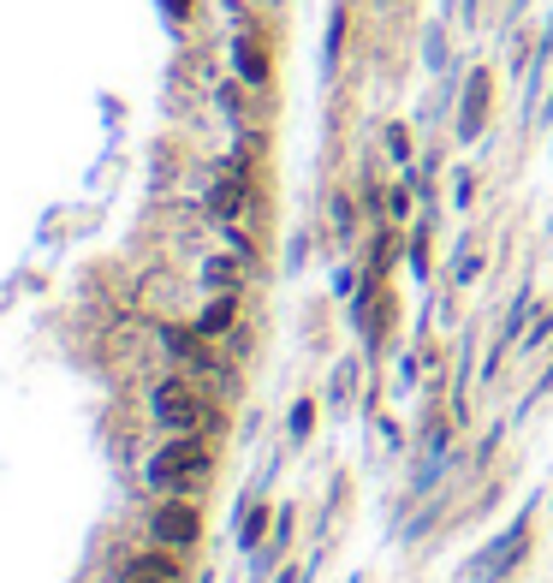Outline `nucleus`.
<instances>
[{"instance_id": "1", "label": "nucleus", "mask_w": 553, "mask_h": 583, "mask_svg": "<svg viewBox=\"0 0 553 583\" xmlns=\"http://www.w3.org/2000/svg\"><path fill=\"white\" fill-rule=\"evenodd\" d=\"M143 483L155 494H202L214 483V447L209 435H167L143 464Z\"/></svg>"}, {"instance_id": "2", "label": "nucleus", "mask_w": 553, "mask_h": 583, "mask_svg": "<svg viewBox=\"0 0 553 583\" xmlns=\"http://www.w3.org/2000/svg\"><path fill=\"white\" fill-rule=\"evenodd\" d=\"M150 417L162 435H209L221 411H214V399L191 382V370L185 375H162V382L150 387Z\"/></svg>"}, {"instance_id": "3", "label": "nucleus", "mask_w": 553, "mask_h": 583, "mask_svg": "<svg viewBox=\"0 0 553 583\" xmlns=\"http://www.w3.org/2000/svg\"><path fill=\"white\" fill-rule=\"evenodd\" d=\"M143 530H150V542L191 553V548L202 542V506H197V494H155Z\"/></svg>"}, {"instance_id": "4", "label": "nucleus", "mask_w": 553, "mask_h": 583, "mask_svg": "<svg viewBox=\"0 0 553 583\" xmlns=\"http://www.w3.org/2000/svg\"><path fill=\"white\" fill-rule=\"evenodd\" d=\"M530 513H542V501H530L483 553H476V578H483V583H506L523 565V553H530Z\"/></svg>"}, {"instance_id": "5", "label": "nucleus", "mask_w": 553, "mask_h": 583, "mask_svg": "<svg viewBox=\"0 0 553 583\" xmlns=\"http://www.w3.org/2000/svg\"><path fill=\"white\" fill-rule=\"evenodd\" d=\"M120 578H150V583H185V578H191V565H185V553H179V548H162V542H150V548H137V553H125Z\"/></svg>"}, {"instance_id": "6", "label": "nucleus", "mask_w": 553, "mask_h": 583, "mask_svg": "<svg viewBox=\"0 0 553 583\" xmlns=\"http://www.w3.org/2000/svg\"><path fill=\"white\" fill-rule=\"evenodd\" d=\"M488 96H494V78L488 72H471L464 78V101H458V143H476L488 125Z\"/></svg>"}, {"instance_id": "7", "label": "nucleus", "mask_w": 553, "mask_h": 583, "mask_svg": "<svg viewBox=\"0 0 553 583\" xmlns=\"http://www.w3.org/2000/svg\"><path fill=\"white\" fill-rule=\"evenodd\" d=\"M244 202H251V179H244V162H232L221 179L209 185V215L214 221H239Z\"/></svg>"}, {"instance_id": "8", "label": "nucleus", "mask_w": 553, "mask_h": 583, "mask_svg": "<svg viewBox=\"0 0 553 583\" xmlns=\"http://www.w3.org/2000/svg\"><path fill=\"white\" fill-rule=\"evenodd\" d=\"M191 328L202 340H226V333L239 328V292H209V304L191 316Z\"/></svg>"}, {"instance_id": "9", "label": "nucleus", "mask_w": 553, "mask_h": 583, "mask_svg": "<svg viewBox=\"0 0 553 583\" xmlns=\"http://www.w3.org/2000/svg\"><path fill=\"white\" fill-rule=\"evenodd\" d=\"M232 66H239V78L251 84V90H262L268 84V48L244 31V36H232Z\"/></svg>"}, {"instance_id": "10", "label": "nucleus", "mask_w": 553, "mask_h": 583, "mask_svg": "<svg viewBox=\"0 0 553 583\" xmlns=\"http://www.w3.org/2000/svg\"><path fill=\"white\" fill-rule=\"evenodd\" d=\"M244 262H251V256H239V251H232V256H209V262H202V286H209V292H239L244 286Z\"/></svg>"}, {"instance_id": "11", "label": "nucleus", "mask_w": 553, "mask_h": 583, "mask_svg": "<svg viewBox=\"0 0 553 583\" xmlns=\"http://www.w3.org/2000/svg\"><path fill=\"white\" fill-rule=\"evenodd\" d=\"M262 536H268V506H262L256 494H251V501H244V518H239V548H244V553H256V548H262Z\"/></svg>"}, {"instance_id": "12", "label": "nucleus", "mask_w": 553, "mask_h": 583, "mask_svg": "<svg viewBox=\"0 0 553 583\" xmlns=\"http://www.w3.org/2000/svg\"><path fill=\"white\" fill-rule=\"evenodd\" d=\"M548 340H553V304H535L530 328H523V352H542Z\"/></svg>"}, {"instance_id": "13", "label": "nucleus", "mask_w": 553, "mask_h": 583, "mask_svg": "<svg viewBox=\"0 0 553 583\" xmlns=\"http://www.w3.org/2000/svg\"><path fill=\"white\" fill-rule=\"evenodd\" d=\"M357 382H363V363H340V370H333V405H352Z\"/></svg>"}, {"instance_id": "14", "label": "nucleus", "mask_w": 553, "mask_h": 583, "mask_svg": "<svg viewBox=\"0 0 553 583\" xmlns=\"http://www.w3.org/2000/svg\"><path fill=\"white\" fill-rule=\"evenodd\" d=\"M340 48H345V7H333V19H328V54H322L328 72L340 66Z\"/></svg>"}, {"instance_id": "15", "label": "nucleus", "mask_w": 553, "mask_h": 583, "mask_svg": "<svg viewBox=\"0 0 553 583\" xmlns=\"http://www.w3.org/2000/svg\"><path fill=\"white\" fill-rule=\"evenodd\" d=\"M411 191H417L411 179H405V185H392V191H387V215H392V227H405V221H411Z\"/></svg>"}, {"instance_id": "16", "label": "nucleus", "mask_w": 553, "mask_h": 583, "mask_svg": "<svg viewBox=\"0 0 553 583\" xmlns=\"http://www.w3.org/2000/svg\"><path fill=\"white\" fill-rule=\"evenodd\" d=\"M286 429H292V441H310V435H316V399H298Z\"/></svg>"}, {"instance_id": "17", "label": "nucleus", "mask_w": 553, "mask_h": 583, "mask_svg": "<svg viewBox=\"0 0 553 583\" xmlns=\"http://www.w3.org/2000/svg\"><path fill=\"white\" fill-rule=\"evenodd\" d=\"M387 155L399 167H411V131H405V125H387Z\"/></svg>"}, {"instance_id": "18", "label": "nucleus", "mask_w": 553, "mask_h": 583, "mask_svg": "<svg viewBox=\"0 0 553 583\" xmlns=\"http://www.w3.org/2000/svg\"><path fill=\"white\" fill-rule=\"evenodd\" d=\"M411 274L429 280V232H411Z\"/></svg>"}, {"instance_id": "19", "label": "nucleus", "mask_w": 553, "mask_h": 583, "mask_svg": "<svg viewBox=\"0 0 553 583\" xmlns=\"http://www.w3.org/2000/svg\"><path fill=\"white\" fill-rule=\"evenodd\" d=\"M333 227H340V232H357V209H352V197H333Z\"/></svg>"}, {"instance_id": "20", "label": "nucleus", "mask_w": 553, "mask_h": 583, "mask_svg": "<svg viewBox=\"0 0 553 583\" xmlns=\"http://www.w3.org/2000/svg\"><path fill=\"white\" fill-rule=\"evenodd\" d=\"M476 274H483V256H458V274H453V280H458V286H471Z\"/></svg>"}, {"instance_id": "21", "label": "nucleus", "mask_w": 553, "mask_h": 583, "mask_svg": "<svg viewBox=\"0 0 553 583\" xmlns=\"http://www.w3.org/2000/svg\"><path fill=\"white\" fill-rule=\"evenodd\" d=\"M303 578H310V572H298V565H286V572H274L268 583H303Z\"/></svg>"}, {"instance_id": "22", "label": "nucleus", "mask_w": 553, "mask_h": 583, "mask_svg": "<svg viewBox=\"0 0 553 583\" xmlns=\"http://www.w3.org/2000/svg\"><path fill=\"white\" fill-rule=\"evenodd\" d=\"M185 7H191V0H167V12H173V19H179V12H185Z\"/></svg>"}, {"instance_id": "23", "label": "nucleus", "mask_w": 553, "mask_h": 583, "mask_svg": "<svg viewBox=\"0 0 553 583\" xmlns=\"http://www.w3.org/2000/svg\"><path fill=\"white\" fill-rule=\"evenodd\" d=\"M120 583H150V578H120Z\"/></svg>"}]
</instances>
